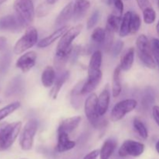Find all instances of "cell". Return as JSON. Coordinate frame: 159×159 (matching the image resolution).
<instances>
[{
  "instance_id": "obj_1",
  "label": "cell",
  "mask_w": 159,
  "mask_h": 159,
  "mask_svg": "<svg viewBox=\"0 0 159 159\" xmlns=\"http://www.w3.org/2000/svg\"><path fill=\"white\" fill-rule=\"evenodd\" d=\"M82 25L78 24L73 27L70 28L65 34L61 37L57 49H56L55 55L59 57H70L71 58V52L73 50L72 42L79 35L82 30Z\"/></svg>"
},
{
  "instance_id": "obj_2",
  "label": "cell",
  "mask_w": 159,
  "mask_h": 159,
  "mask_svg": "<svg viewBox=\"0 0 159 159\" xmlns=\"http://www.w3.org/2000/svg\"><path fill=\"white\" fill-rule=\"evenodd\" d=\"M21 127L22 123L20 121L0 124V152L7 150L13 144L21 130Z\"/></svg>"
},
{
  "instance_id": "obj_3",
  "label": "cell",
  "mask_w": 159,
  "mask_h": 159,
  "mask_svg": "<svg viewBox=\"0 0 159 159\" xmlns=\"http://www.w3.org/2000/svg\"><path fill=\"white\" fill-rule=\"evenodd\" d=\"M13 9L16 16L23 28L31 26L36 14L33 0H15Z\"/></svg>"
},
{
  "instance_id": "obj_4",
  "label": "cell",
  "mask_w": 159,
  "mask_h": 159,
  "mask_svg": "<svg viewBox=\"0 0 159 159\" xmlns=\"http://www.w3.org/2000/svg\"><path fill=\"white\" fill-rule=\"evenodd\" d=\"M38 40V32L34 26H30L26 28L24 34L17 40L14 45L13 52L15 54H21L33 48Z\"/></svg>"
},
{
  "instance_id": "obj_5",
  "label": "cell",
  "mask_w": 159,
  "mask_h": 159,
  "mask_svg": "<svg viewBox=\"0 0 159 159\" xmlns=\"http://www.w3.org/2000/svg\"><path fill=\"white\" fill-rule=\"evenodd\" d=\"M98 96L96 93H92L85 102V114L90 124L93 127L99 128L103 127L105 121L102 119V116H99L97 109Z\"/></svg>"
},
{
  "instance_id": "obj_6",
  "label": "cell",
  "mask_w": 159,
  "mask_h": 159,
  "mask_svg": "<svg viewBox=\"0 0 159 159\" xmlns=\"http://www.w3.org/2000/svg\"><path fill=\"white\" fill-rule=\"evenodd\" d=\"M37 127L38 122L36 119L32 118L26 122L24 127L22 129L20 136V144L23 151H29L32 148Z\"/></svg>"
},
{
  "instance_id": "obj_7",
  "label": "cell",
  "mask_w": 159,
  "mask_h": 159,
  "mask_svg": "<svg viewBox=\"0 0 159 159\" xmlns=\"http://www.w3.org/2000/svg\"><path fill=\"white\" fill-rule=\"evenodd\" d=\"M138 106V102L135 99H127L117 102L113 107L110 113V119L113 122L121 120L127 113L133 111Z\"/></svg>"
},
{
  "instance_id": "obj_8",
  "label": "cell",
  "mask_w": 159,
  "mask_h": 159,
  "mask_svg": "<svg viewBox=\"0 0 159 159\" xmlns=\"http://www.w3.org/2000/svg\"><path fill=\"white\" fill-rule=\"evenodd\" d=\"M144 144L133 140H127L122 144L118 151L120 157H138L144 153Z\"/></svg>"
},
{
  "instance_id": "obj_9",
  "label": "cell",
  "mask_w": 159,
  "mask_h": 159,
  "mask_svg": "<svg viewBox=\"0 0 159 159\" xmlns=\"http://www.w3.org/2000/svg\"><path fill=\"white\" fill-rule=\"evenodd\" d=\"M36 61L37 53L34 51H28L19 57L16 63V66L17 68L21 70L22 72L26 73L34 68L36 65Z\"/></svg>"
},
{
  "instance_id": "obj_10",
  "label": "cell",
  "mask_w": 159,
  "mask_h": 159,
  "mask_svg": "<svg viewBox=\"0 0 159 159\" xmlns=\"http://www.w3.org/2000/svg\"><path fill=\"white\" fill-rule=\"evenodd\" d=\"M23 26L16 15H6L0 18V31L20 32Z\"/></svg>"
},
{
  "instance_id": "obj_11",
  "label": "cell",
  "mask_w": 159,
  "mask_h": 159,
  "mask_svg": "<svg viewBox=\"0 0 159 159\" xmlns=\"http://www.w3.org/2000/svg\"><path fill=\"white\" fill-rule=\"evenodd\" d=\"M102 54L100 50H96L93 53L90 58L89 64L88 67V76L97 75L102 74L101 71L102 65Z\"/></svg>"
},
{
  "instance_id": "obj_12",
  "label": "cell",
  "mask_w": 159,
  "mask_h": 159,
  "mask_svg": "<svg viewBox=\"0 0 159 159\" xmlns=\"http://www.w3.org/2000/svg\"><path fill=\"white\" fill-rule=\"evenodd\" d=\"M73 15H74V2H71L63 8L56 18L54 23L56 27L59 28L65 26L71 18H73Z\"/></svg>"
},
{
  "instance_id": "obj_13",
  "label": "cell",
  "mask_w": 159,
  "mask_h": 159,
  "mask_svg": "<svg viewBox=\"0 0 159 159\" xmlns=\"http://www.w3.org/2000/svg\"><path fill=\"white\" fill-rule=\"evenodd\" d=\"M110 91L109 85L104 88V89L101 92L97 99V109L99 116H102L106 114L110 106Z\"/></svg>"
},
{
  "instance_id": "obj_14",
  "label": "cell",
  "mask_w": 159,
  "mask_h": 159,
  "mask_svg": "<svg viewBox=\"0 0 159 159\" xmlns=\"http://www.w3.org/2000/svg\"><path fill=\"white\" fill-rule=\"evenodd\" d=\"M69 29V26L65 25V26H61V27H59L54 32H53L51 35H49L48 37H44L43 39L40 40V41L37 43V47L40 48H45L47 47H48L49 45L52 44L54 41L57 40L58 38L61 37L64 34H65L66 31H68V30Z\"/></svg>"
},
{
  "instance_id": "obj_15",
  "label": "cell",
  "mask_w": 159,
  "mask_h": 159,
  "mask_svg": "<svg viewBox=\"0 0 159 159\" xmlns=\"http://www.w3.org/2000/svg\"><path fill=\"white\" fill-rule=\"evenodd\" d=\"M81 121H82V117L80 116L66 118L60 123L57 132H65L67 134L71 133L73 130H75L79 127Z\"/></svg>"
},
{
  "instance_id": "obj_16",
  "label": "cell",
  "mask_w": 159,
  "mask_h": 159,
  "mask_svg": "<svg viewBox=\"0 0 159 159\" xmlns=\"http://www.w3.org/2000/svg\"><path fill=\"white\" fill-rule=\"evenodd\" d=\"M57 144L56 150L58 152H65L75 147V142L69 139L68 134L57 132Z\"/></svg>"
},
{
  "instance_id": "obj_17",
  "label": "cell",
  "mask_w": 159,
  "mask_h": 159,
  "mask_svg": "<svg viewBox=\"0 0 159 159\" xmlns=\"http://www.w3.org/2000/svg\"><path fill=\"white\" fill-rule=\"evenodd\" d=\"M106 38V30L102 27H97L93 31L91 34V42L93 45H89V52L94 48H102Z\"/></svg>"
},
{
  "instance_id": "obj_18",
  "label": "cell",
  "mask_w": 159,
  "mask_h": 159,
  "mask_svg": "<svg viewBox=\"0 0 159 159\" xmlns=\"http://www.w3.org/2000/svg\"><path fill=\"white\" fill-rule=\"evenodd\" d=\"M102 74L98 75H93V76H88L86 80L84 82L83 85H82V90L81 93L82 95L89 94V93H92L96 87L99 85L100 83L101 80H102Z\"/></svg>"
},
{
  "instance_id": "obj_19",
  "label": "cell",
  "mask_w": 159,
  "mask_h": 159,
  "mask_svg": "<svg viewBox=\"0 0 159 159\" xmlns=\"http://www.w3.org/2000/svg\"><path fill=\"white\" fill-rule=\"evenodd\" d=\"M69 71H64V72H62L61 74H60V75H59L57 79H55L54 83V85H53L52 89H51V93H50V96H51L53 99H57V96H58L59 94V92L61 89L64 84H65V82H66V81L69 79Z\"/></svg>"
},
{
  "instance_id": "obj_20",
  "label": "cell",
  "mask_w": 159,
  "mask_h": 159,
  "mask_svg": "<svg viewBox=\"0 0 159 159\" xmlns=\"http://www.w3.org/2000/svg\"><path fill=\"white\" fill-rule=\"evenodd\" d=\"M90 2L89 0H75L74 2V18L75 21L80 20L85 16L90 8Z\"/></svg>"
},
{
  "instance_id": "obj_21",
  "label": "cell",
  "mask_w": 159,
  "mask_h": 159,
  "mask_svg": "<svg viewBox=\"0 0 159 159\" xmlns=\"http://www.w3.org/2000/svg\"><path fill=\"white\" fill-rule=\"evenodd\" d=\"M117 143L113 138H109L102 144L99 151L100 159H110L116 149Z\"/></svg>"
},
{
  "instance_id": "obj_22",
  "label": "cell",
  "mask_w": 159,
  "mask_h": 159,
  "mask_svg": "<svg viewBox=\"0 0 159 159\" xmlns=\"http://www.w3.org/2000/svg\"><path fill=\"white\" fill-rule=\"evenodd\" d=\"M134 55H135V49L134 48H130L123 54L121 57L120 64V67L121 68V70L124 71H129L132 68L134 61Z\"/></svg>"
},
{
  "instance_id": "obj_23",
  "label": "cell",
  "mask_w": 159,
  "mask_h": 159,
  "mask_svg": "<svg viewBox=\"0 0 159 159\" xmlns=\"http://www.w3.org/2000/svg\"><path fill=\"white\" fill-rule=\"evenodd\" d=\"M121 68L119 66L116 67L114 69L113 74V81H112V94L114 98H116L120 96L122 91V86H121Z\"/></svg>"
},
{
  "instance_id": "obj_24",
  "label": "cell",
  "mask_w": 159,
  "mask_h": 159,
  "mask_svg": "<svg viewBox=\"0 0 159 159\" xmlns=\"http://www.w3.org/2000/svg\"><path fill=\"white\" fill-rule=\"evenodd\" d=\"M55 81V71L54 68L51 66H47L43 69L41 74L42 85L45 88H50L53 86Z\"/></svg>"
},
{
  "instance_id": "obj_25",
  "label": "cell",
  "mask_w": 159,
  "mask_h": 159,
  "mask_svg": "<svg viewBox=\"0 0 159 159\" xmlns=\"http://www.w3.org/2000/svg\"><path fill=\"white\" fill-rule=\"evenodd\" d=\"M132 13L133 12L128 11L123 16L119 30V35L120 37H125L129 34H130V22H131Z\"/></svg>"
},
{
  "instance_id": "obj_26",
  "label": "cell",
  "mask_w": 159,
  "mask_h": 159,
  "mask_svg": "<svg viewBox=\"0 0 159 159\" xmlns=\"http://www.w3.org/2000/svg\"><path fill=\"white\" fill-rule=\"evenodd\" d=\"M137 55L140 59L143 65L147 68L154 69L156 67L155 58L153 57L152 52H141V51H136Z\"/></svg>"
},
{
  "instance_id": "obj_27",
  "label": "cell",
  "mask_w": 159,
  "mask_h": 159,
  "mask_svg": "<svg viewBox=\"0 0 159 159\" xmlns=\"http://www.w3.org/2000/svg\"><path fill=\"white\" fill-rule=\"evenodd\" d=\"M84 82H79L76 86L72 89L71 93V103L74 108L79 109L81 106V98L80 96L82 94L81 90H82V85H83Z\"/></svg>"
},
{
  "instance_id": "obj_28",
  "label": "cell",
  "mask_w": 159,
  "mask_h": 159,
  "mask_svg": "<svg viewBox=\"0 0 159 159\" xmlns=\"http://www.w3.org/2000/svg\"><path fill=\"white\" fill-rule=\"evenodd\" d=\"M155 96L154 90L152 87H147L144 90V95H143L142 100H141V106L145 110L148 109L151 106L153 105L155 102Z\"/></svg>"
},
{
  "instance_id": "obj_29",
  "label": "cell",
  "mask_w": 159,
  "mask_h": 159,
  "mask_svg": "<svg viewBox=\"0 0 159 159\" xmlns=\"http://www.w3.org/2000/svg\"><path fill=\"white\" fill-rule=\"evenodd\" d=\"M20 105L21 104H20V102L16 101V102H11V103L8 104L7 106L3 107V108L0 109V121H2L3 119L7 117L8 116L12 114V113H14L16 110H18L20 107Z\"/></svg>"
},
{
  "instance_id": "obj_30",
  "label": "cell",
  "mask_w": 159,
  "mask_h": 159,
  "mask_svg": "<svg viewBox=\"0 0 159 159\" xmlns=\"http://www.w3.org/2000/svg\"><path fill=\"white\" fill-rule=\"evenodd\" d=\"M121 20H122V17L116 15L114 13H112L110 15H109L108 18H107V26H106L110 28V29L113 30L116 33L117 31H119Z\"/></svg>"
},
{
  "instance_id": "obj_31",
  "label": "cell",
  "mask_w": 159,
  "mask_h": 159,
  "mask_svg": "<svg viewBox=\"0 0 159 159\" xmlns=\"http://www.w3.org/2000/svg\"><path fill=\"white\" fill-rule=\"evenodd\" d=\"M133 125L135 130L137 131V133L139 134V136L141 138H143V139H147L148 137V129L146 127V126L144 125V123L139 118H134V119Z\"/></svg>"
},
{
  "instance_id": "obj_32",
  "label": "cell",
  "mask_w": 159,
  "mask_h": 159,
  "mask_svg": "<svg viewBox=\"0 0 159 159\" xmlns=\"http://www.w3.org/2000/svg\"><path fill=\"white\" fill-rule=\"evenodd\" d=\"M22 85H23V80H22L21 78H20V76L16 77L15 79H13V80L11 82L10 85L8 86L7 90H6V96H12V95L19 93V91H20V89H21Z\"/></svg>"
},
{
  "instance_id": "obj_33",
  "label": "cell",
  "mask_w": 159,
  "mask_h": 159,
  "mask_svg": "<svg viewBox=\"0 0 159 159\" xmlns=\"http://www.w3.org/2000/svg\"><path fill=\"white\" fill-rule=\"evenodd\" d=\"M106 38L104 40V43L102 44V48L106 51L109 52L111 50L112 46L113 44V40H114V34L115 32L113 30L106 26Z\"/></svg>"
},
{
  "instance_id": "obj_34",
  "label": "cell",
  "mask_w": 159,
  "mask_h": 159,
  "mask_svg": "<svg viewBox=\"0 0 159 159\" xmlns=\"http://www.w3.org/2000/svg\"><path fill=\"white\" fill-rule=\"evenodd\" d=\"M143 18L146 24H152L156 19V12L152 7H148L143 10Z\"/></svg>"
},
{
  "instance_id": "obj_35",
  "label": "cell",
  "mask_w": 159,
  "mask_h": 159,
  "mask_svg": "<svg viewBox=\"0 0 159 159\" xmlns=\"http://www.w3.org/2000/svg\"><path fill=\"white\" fill-rule=\"evenodd\" d=\"M141 25V19L138 13L133 12L131 16V22H130V33L136 34L139 30Z\"/></svg>"
},
{
  "instance_id": "obj_36",
  "label": "cell",
  "mask_w": 159,
  "mask_h": 159,
  "mask_svg": "<svg viewBox=\"0 0 159 159\" xmlns=\"http://www.w3.org/2000/svg\"><path fill=\"white\" fill-rule=\"evenodd\" d=\"M50 6H51V5L48 4L47 2L39 5L37 8V10H36L37 16L40 18V17H43L48 15L50 12Z\"/></svg>"
},
{
  "instance_id": "obj_37",
  "label": "cell",
  "mask_w": 159,
  "mask_h": 159,
  "mask_svg": "<svg viewBox=\"0 0 159 159\" xmlns=\"http://www.w3.org/2000/svg\"><path fill=\"white\" fill-rule=\"evenodd\" d=\"M99 16H100V12H99V11L95 10L94 12L92 13V15L90 16L88 21H87V23H86L87 29L88 30L93 29V28L96 26V23H98V21H99Z\"/></svg>"
},
{
  "instance_id": "obj_38",
  "label": "cell",
  "mask_w": 159,
  "mask_h": 159,
  "mask_svg": "<svg viewBox=\"0 0 159 159\" xmlns=\"http://www.w3.org/2000/svg\"><path fill=\"white\" fill-rule=\"evenodd\" d=\"M124 46V43L122 40H119L116 42H115L113 44V46H112L111 50H110V51H111L112 53V55H113V57H117V56L120 54L121 51H122Z\"/></svg>"
},
{
  "instance_id": "obj_39",
  "label": "cell",
  "mask_w": 159,
  "mask_h": 159,
  "mask_svg": "<svg viewBox=\"0 0 159 159\" xmlns=\"http://www.w3.org/2000/svg\"><path fill=\"white\" fill-rule=\"evenodd\" d=\"M113 5H114L115 8L114 14H116V15L119 16L120 17H123V12H124V6L122 0H114Z\"/></svg>"
},
{
  "instance_id": "obj_40",
  "label": "cell",
  "mask_w": 159,
  "mask_h": 159,
  "mask_svg": "<svg viewBox=\"0 0 159 159\" xmlns=\"http://www.w3.org/2000/svg\"><path fill=\"white\" fill-rule=\"evenodd\" d=\"M137 3H138V6L141 10H144L145 9L148 7H152L150 1L149 0H136Z\"/></svg>"
},
{
  "instance_id": "obj_41",
  "label": "cell",
  "mask_w": 159,
  "mask_h": 159,
  "mask_svg": "<svg viewBox=\"0 0 159 159\" xmlns=\"http://www.w3.org/2000/svg\"><path fill=\"white\" fill-rule=\"evenodd\" d=\"M152 116L157 125L159 127V107L158 106H154L152 107Z\"/></svg>"
},
{
  "instance_id": "obj_42",
  "label": "cell",
  "mask_w": 159,
  "mask_h": 159,
  "mask_svg": "<svg viewBox=\"0 0 159 159\" xmlns=\"http://www.w3.org/2000/svg\"><path fill=\"white\" fill-rule=\"evenodd\" d=\"M99 155V150H94L93 152H89L87 154L83 159H97Z\"/></svg>"
},
{
  "instance_id": "obj_43",
  "label": "cell",
  "mask_w": 159,
  "mask_h": 159,
  "mask_svg": "<svg viewBox=\"0 0 159 159\" xmlns=\"http://www.w3.org/2000/svg\"><path fill=\"white\" fill-rule=\"evenodd\" d=\"M151 46H152V49H155L157 50V51H159V39H152V41H151Z\"/></svg>"
},
{
  "instance_id": "obj_44",
  "label": "cell",
  "mask_w": 159,
  "mask_h": 159,
  "mask_svg": "<svg viewBox=\"0 0 159 159\" xmlns=\"http://www.w3.org/2000/svg\"><path fill=\"white\" fill-rule=\"evenodd\" d=\"M152 51L153 57L155 58V63H156V65H158V67L159 68V51H157V50L155 49H152Z\"/></svg>"
},
{
  "instance_id": "obj_45",
  "label": "cell",
  "mask_w": 159,
  "mask_h": 159,
  "mask_svg": "<svg viewBox=\"0 0 159 159\" xmlns=\"http://www.w3.org/2000/svg\"><path fill=\"white\" fill-rule=\"evenodd\" d=\"M7 44V39L4 37H0V51L4 49Z\"/></svg>"
},
{
  "instance_id": "obj_46",
  "label": "cell",
  "mask_w": 159,
  "mask_h": 159,
  "mask_svg": "<svg viewBox=\"0 0 159 159\" xmlns=\"http://www.w3.org/2000/svg\"><path fill=\"white\" fill-rule=\"evenodd\" d=\"M58 0H46L47 2L50 5H54V3H56Z\"/></svg>"
},
{
  "instance_id": "obj_47",
  "label": "cell",
  "mask_w": 159,
  "mask_h": 159,
  "mask_svg": "<svg viewBox=\"0 0 159 159\" xmlns=\"http://www.w3.org/2000/svg\"><path fill=\"white\" fill-rule=\"evenodd\" d=\"M155 148H156V151L158 152V153L159 154V141L156 143V145H155Z\"/></svg>"
},
{
  "instance_id": "obj_48",
  "label": "cell",
  "mask_w": 159,
  "mask_h": 159,
  "mask_svg": "<svg viewBox=\"0 0 159 159\" xmlns=\"http://www.w3.org/2000/svg\"><path fill=\"white\" fill-rule=\"evenodd\" d=\"M156 31H157V34H158V37H159V20L157 23V26H156Z\"/></svg>"
},
{
  "instance_id": "obj_49",
  "label": "cell",
  "mask_w": 159,
  "mask_h": 159,
  "mask_svg": "<svg viewBox=\"0 0 159 159\" xmlns=\"http://www.w3.org/2000/svg\"><path fill=\"white\" fill-rule=\"evenodd\" d=\"M113 2H114V0H107V4L110 6V5L113 4Z\"/></svg>"
},
{
  "instance_id": "obj_50",
  "label": "cell",
  "mask_w": 159,
  "mask_h": 159,
  "mask_svg": "<svg viewBox=\"0 0 159 159\" xmlns=\"http://www.w3.org/2000/svg\"><path fill=\"white\" fill-rule=\"evenodd\" d=\"M6 0H0V5H2V3H4Z\"/></svg>"
},
{
  "instance_id": "obj_51",
  "label": "cell",
  "mask_w": 159,
  "mask_h": 159,
  "mask_svg": "<svg viewBox=\"0 0 159 159\" xmlns=\"http://www.w3.org/2000/svg\"><path fill=\"white\" fill-rule=\"evenodd\" d=\"M158 9H159V0H158Z\"/></svg>"
},
{
  "instance_id": "obj_52",
  "label": "cell",
  "mask_w": 159,
  "mask_h": 159,
  "mask_svg": "<svg viewBox=\"0 0 159 159\" xmlns=\"http://www.w3.org/2000/svg\"><path fill=\"white\" fill-rule=\"evenodd\" d=\"M22 159H24V158H22Z\"/></svg>"
},
{
  "instance_id": "obj_53",
  "label": "cell",
  "mask_w": 159,
  "mask_h": 159,
  "mask_svg": "<svg viewBox=\"0 0 159 159\" xmlns=\"http://www.w3.org/2000/svg\"><path fill=\"white\" fill-rule=\"evenodd\" d=\"M0 102H1V101H0Z\"/></svg>"
}]
</instances>
